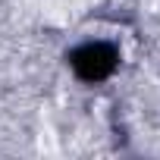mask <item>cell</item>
<instances>
[{"instance_id": "6da1fadb", "label": "cell", "mask_w": 160, "mask_h": 160, "mask_svg": "<svg viewBox=\"0 0 160 160\" xmlns=\"http://www.w3.org/2000/svg\"><path fill=\"white\" fill-rule=\"evenodd\" d=\"M69 66L82 82H104L119 66V50L107 41H88L69 53Z\"/></svg>"}]
</instances>
